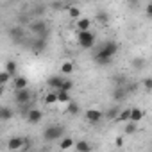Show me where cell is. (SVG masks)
I'll use <instances>...</instances> for the list:
<instances>
[{"label":"cell","mask_w":152,"mask_h":152,"mask_svg":"<svg viewBox=\"0 0 152 152\" xmlns=\"http://www.w3.org/2000/svg\"><path fill=\"white\" fill-rule=\"evenodd\" d=\"M73 148L77 150V152H90L93 147L88 143V141H84V140H81V141H75V145H73Z\"/></svg>","instance_id":"cell-17"},{"label":"cell","mask_w":152,"mask_h":152,"mask_svg":"<svg viewBox=\"0 0 152 152\" xmlns=\"http://www.w3.org/2000/svg\"><path fill=\"white\" fill-rule=\"evenodd\" d=\"M31 31H32L36 36L48 38V25H47L45 20H36L34 23H31Z\"/></svg>","instance_id":"cell-7"},{"label":"cell","mask_w":152,"mask_h":152,"mask_svg":"<svg viewBox=\"0 0 152 152\" xmlns=\"http://www.w3.org/2000/svg\"><path fill=\"white\" fill-rule=\"evenodd\" d=\"M57 102H59V99H57V90H54V91H50V93L45 95V104H47V106H52V104H57Z\"/></svg>","instance_id":"cell-21"},{"label":"cell","mask_w":152,"mask_h":152,"mask_svg":"<svg viewBox=\"0 0 152 152\" xmlns=\"http://www.w3.org/2000/svg\"><path fill=\"white\" fill-rule=\"evenodd\" d=\"M125 81H127V79L124 77V75H115V77H113V83H115V86H124V84H127Z\"/></svg>","instance_id":"cell-33"},{"label":"cell","mask_w":152,"mask_h":152,"mask_svg":"<svg viewBox=\"0 0 152 152\" xmlns=\"http://www.w3.org/2000/svg\"><path fill=\"white\" fill-rule=\"evenodd\" d=\"M77 41H79V45L83 48L90 50V48L95 47V34L91 31H79L77 32Z\"/></svg>","instance_id":"cell-3"},{"label":"cell","mask_w":152,"mask_h":152,"mask_svg":"<svg viewBox=\"0 0 152 152\" xmlns=\"http://www.w3.org/2000/svg\"><path fill=\"white\" fill-rule=\"evenodd\" d=\"M13 109L11 107H7V106H4L2 109H0V122H7V120H11L13 118Z\"/></svg>","instance_id":"cell-18"},{"label":"cell","mask_w":152,"mask_h":152,"mask_svg":"<svg viewBox=\"0 0 152 152\" xmlns=\"http://www.w3.org/2000/svg\"><path fill=\"white\" fill-rule=\"evenodd\" d=\"M61 90H64V91H72V90H73V81H72V79H64Z\"/></svg>","instance_id":"cell-31"},{"label":"cell","mask_w":152,"mask_h":152,"mask_svg":"<svg viewBox=\"0 0 152 152\" xmlns=\"http://www.w3.org/2000/svg\"><path fill=\"white\" fill-rule=\"evenodd\" d=\"M73 70H75V66H73V63H72V61H66V63H63V64H61V72H63L64 75H70Z\"/></svg>","instance_id":"cell-27"},{"label":"cell","mask_w":152,"mask_h":152,"mask_svg":"<svg viewBox=\"0 0 152 152\" xmlns=\"http://www.w3.org/2000/svg\"><path fill=\"white\" fill-rule=\"evenodd\" d=\"M57 99H59L61 104H68V102L72 100L70 91H64V90H57Z\"/></svg>","instance_id":"cell-23"},{"label":"cell","mask_w":152,"mask_h":152,"mask_svg":"<svg viewBox=\"0 0 152 152\" xmlns=\"http://www.w3.org/2000/svg\"><path fill=\"white\" fill-rule=\"evenodd\" d=\"M32 100V91L29 88H23V90H15V102L22 107L29 106V102Z\"/></svg>","instance_id":"cell-4"},{"label":"cell","mask_w":152,"mask_h":152,"mask_svg":"<svg viewBox=\"0 0 152 152\" xmlns=\"http://www.w3.org/2000/svg\"><path fill=\"white\" fill-rule=\"evenodd\" d=\"M136 131H138V124L136 122H131V120L125 122V125H124V132L125 134H134Z\"/></svg>","instance_id":"cell-25"},{"label":"cell","mask_w":152,"mask_h":152,"mask_svg":"<svg viewBox=\"0 0 152 152\" xmlns=\"http://www.w3.org/2000/svg\"><path fill=\"white\" fill-rule=\"evenodd\" d=\"M79 111H81V107H79V104H77V102L70 100V102L66 104V113H68V115L75 116V115H79Z\"/></svg>","instance_id":"cell-19"},{"label":"cell","mask_w":152,"mask_h":152,"mask_svg":"<svg viewBox=\"0 0 152 152\" xmlns=\"http://www.w3.org/2000/svg\"><path fill=\"white\" fill-rule=\"evenodd\" d=\"M9 36H11V39H13L15 43H22L23 38H25V32H23V29H22L20 25H16V27H13V29L9 31Z\"/></svg>","instance_id":"cell-11"},{"label":"cell","mask_w":152,"mask_h":152,"mask_svg":"<svg viewBox=\"0 0 152 152\" xmlns=\"http://www.w3.org/2000/svg\"><path fill=\"white\" fill-rule=\"evenodd\" d=\"M84 118H86V122H88V124L95 125V124H99V122L104 118V113H102L100 109H97V107H90V109H86Z\"/></svg>","instance_id":"cell-6"},{"label":"cell","mask_w":152,"mask_h":152,"mask_svg":"<svg viewBox=\"0 0 152 152\" xmlns=\"http://www.w3.org/2000/svg\"><path fill=\"white\" fill-rule=\"evenodd\" d=\"M29 148H32V143H31V140H29V138H25V145H23V148H22V150H29Z\"/></svg>","instance_id":"cell-38"},{"label":"cell","mask_w":152,"mask_h":152,"mask_svg":"<svg viewBox=\"0 0 152 152\" xmlns=\"http://www.w3.org/2000/svg\"><path fill=\"white\" fill-rule=\"evenodd\" d=\"M11 77H13V75L4 68V70H2V73H0V84H4V86H6V84L9 83V79H11Z\"/></svg>","instance_id":"cell-30"},{"label":"cell","mask_w":152,"mask_h":152,"mask_svg":"<svg viewBox=\"0 0 152 152\" xmlns=\"http://www.w3.org/2000/svg\"><path fill=\"white\" fill-rule=\"evenodd\" d=\"M45 11H47L45 6H36V9L32 11V15H34V16H41V15H45Z\"/></svg>","instance_id":"cell-34"},{"label":"cell","mask_w":152,"mask_h":152,"mask_svg":"<svg viewBox=\"0 0 152 152\" xmlns=\"http://www.w3.org/2000/svg\"><path fill=\"white\" fill-rule=\"evenodd\" d=\"M127 6H129L131 9H136V7L140 6V0H127Z\"/></svg>","instance_id":"cell-35"},{"label":"cell","mask_w":152,"mask_h":152,"mask_svg":"<svg viewBox=\"0 0 152 152\" xmlns=\"http://www.w3.org/2000/svg\"><path fill=\"white\" fill-rule=\"evenodd\" d=\"M145 64H147L145 57H134V59L131 61V66H132L134 70H143V68H145Z\"/></svg>","instance_id":"cell-22"},{"label":"cell","mask_w":152,"mask_h":152,"mask_svg":"<svg viewBox=\"0 0 152 152\" xmlns=\"http://www.w3.org/2000/svg\"><path fill=\"white\" fill-rule=\"evenodd\" d=\"M13 88H15V90L29 88V81L23 77V75H16V77H13Z\"/></svg>","instance_id":"cell-12"},{"label":"cell","mask_w":152,"mask_h":152,"mask_svg":"<svg viewBox=\"0 0 152 152\" xmlns=\"http://www.w3.org/2000/svg\"><path fill=\"white\" fill-rule=\"evenodd\" d=\"M129 120H131V107H125L120 111V115L115 122H129Z\"/></svg>","instance_id":"cell-24"},{"label":"cell","mask_w":152,"mask_h":152,"mask_svg":"<svg viewBox=\"0 0 152 152\" xmlns=\"http://www.w3.org/2000/svg\"><path fill=\"white\" fill-rule=\"evenodd\" d=\"M141 84H143V90L145 91H152V77H145L141 81Z\"/></svg>","instance_id":"cell-32"},{"label":"cell","mask_w":152,"mask_h":152,"mask_svg":"<svg viewBox=\"0 0 152 152\" xmlns=\"http://www.w3.org/2000/svg\"><path fill=\"white\" fill-rule=\"evenodd\" d=\"M75 25H77V31H90V27H91V20L81 16V18H77Z\"/></svg>","instance_id":"cell-15"},{"label":"cell","mask_w":152,"mask_h":152,"mask_svg":"<svg viewBox=\"0 0 152 152\" xmlns=\"http://www.w3.org/2000/svg\"><path fill=\"white\" fill-rule=\"evenodd\" d=\"M115 145L120 148V147H124V136H118L116 140H115Z\"/></svg>","instance_id":"cell-37"},{"label":"cell","mask_w":152,"mask_h":152,"mask_svg":"<svg viewBox=\"0 0 152 152\" xmlns=\"http://www.w3.org/2000/svg\"><path fill=\"white\" fill-rule=\"evenodd\" d=\"M116 52H118V43H116V41H113V39L102 41L100 47H99V50L95 52L93 59H95L97 64L107 66V64H111V61H113V57L116 56Z\"/></svg>","instance_id":"cell-1"},{"label":"cell","mask_w":152,"mask_h":152,"mask_svg":"<svg viewBox=\"0 0 152 152\" xmlns=\"http://www.w3.org/2000/svg\"><path fill=\"white\" fill-rule=\"evenodd\" d=\"M23 145H25V138H23V136H15V138H9V141H7V150H9V152L22 150Z\"/></svg>","instance_id":"cell-8"},{"label":"cell","mask_w":152,"mask_h":152,"mask_svg":"<svg viewBox=\"0 0 152 152\" xmlns=\"http://www.w3.org/2000/svg\"><path fill=\"white\" fill-rule=\"evenodd\" d=\"M16 68H18V64H16V61H13V59H9L7 63H6V70L13 75V77H16Z\"/></svg>","instance_id":"cell-26"},{"label":"cell","mask_w":152,"mask_h":152,"mask_svg":"<svg viewBox=\"0 0 152 152\" xmlns=\"http://www.w3.org/2000/svg\"><path fill=\"white\" fill-rule=\"evenodd\" d=\"M120 111H122V109L115 106V107H111V109L106 113V118H109V120H116V118H118V115H120Z\"/></svg>","instance_id":"cell-29"},{"label":"cell","mask_w":152,"mask_h":152,"mask_svg":"<svg viewBox=\"0 0 152 152\" xmlns=\"http://www.w3.org/2000/svg\"><path fill=\"white\" fill-rule=\"evenodd\" d=\"M95 18H97V22H99L100 25H107V23H109V15H107L104 9L97 11V16H95Z\"/></svg>","instance_id":"cell-20"},{"label":"cell","mask_w":152,"mask_h":152,"mask_svg":"<svg viewBox=\"0 0 152 152\" xmlns=\"http://www.w3.org/2000/svg\"><path fill=\"white\" fill-rule=\"evenodd\" d=\"M127 95H129V91H127L125 84H124V86H115V90H113V93H111V99H113L115 102H122V100H125Z\"/></svg>","instance_id":"cell-10"},{"label":"cell","mask_w":152,"mask_h":152,"mask_svg":"<svg viewBox=\"0 0 152 152\" xmlns=\"http://www.w3.org/2000/svg\"><path fill=\"white\" fill-rule=\"evenodd\" d=\"M43 120V111L41 109H29V113H27V124H31V125H36V124H39Z\"/></svg>","instance_id":"cell-9"},{"label":"cell","mask_w":152,"mask_h":152,"mask_svg":"<svg viewBox=\"0 0 152 152\" xmlns=\"http://www.w3.org/2000/svg\"><path fill=\"white\" fill-rule=\"evenodd\" d=\"M143 116H145V111L141 109V107H131V122H141L143 120Z\"/></svg>","instance_id":"cell-14"},{"label":"cell","mask_w":152,"mask_h":152,"mask_svg":"<svg viewBox=\"0 0 152 152\" xmlns=\"http://www.w3.org/2000/svg\"><path fill=\"white\" fill-rule=\"evenodd\" d=\"M73 145H75V140H73V138H64V136H63L57 147H59L61 150H68V148H73Z\"/></svg>","instance_id":"cell-16"},{"label":"cell","mask_w":152,"mask_h":152,"mask_svg":"<svg viewBox=\"0 0 152 152\" xmlns=\"http://www.w3.org/2000/svg\"><path fill=\"white\" fill-rule=\"evenodd\" d=\"M63 77H59V75H52V77H48L47 79V84L50 86V88H54V90H61V86H63Z\"/></svg>","instance_id":"cell-13"},{"label":"cell","mask_w":152,"mask_h":152,"mask_svg":"<svg viewBox=\"0 0 152 152\" xmlns=\"http://www.w3.org/2000/svg\"><path fill=\"white\" fill-rule=\"evenodd\" d=\"M125 88H127V91H129V93H134V91H136V88H138V86H136V84H134V83H131V84H129V83H127V84H125Z\"/></svg>","instance_id":"cell-36"},{"label":"cell","mask_w":152,"mask_h":152,"mask_svg":"<svg viewBox=\"0 0 152 152\" xmlns=\"http://www.w3.org/2000/svg\"><path fill=\"white\" fill-rule=\"evenodd\" d=\"M47 45H48V38H43V36H36L32 41H31V50L34 54H41L47 50Z\"/></svg>","instance_id":"cell-5"},{"label":"cell","mask_w":152,"mask_h":152,"mask_svg":"<svg viewBox=\"0 0 152 152\" xmlns=\"http://www.w3.org/2000/svg\"><path fill=\"white\" fill-rule=\"evenodd\" d=\"M64 136V127L63 125H48L43 131V140L45 141H56Z\"/></svg>","instance_id":"cell-2"},{"label":"cell","mask_w":152,"mask_h":152,"mask_svg":"<svg viewBox=\"0 0 152 152\" xmlns=\"http://www.w3.org/2000/svg\"><path fill=\"white\" fill-rule=\"evenodd\" d=\"M68 15H70L72 20H77V18H81V9L75 7V6H70L68 7Z\"/></svg>","instance_id":"cell-28"},{"label":"cell","mask_w":152,"mask_h":152,"mask_svg":"<svg viewBox=\"0 0 152 152\" xmlns=\"http://www.w3.org/2000/svg\"><path fill=\"white\" fill-rule=\"evenodd\" d=\"M145 13H147V16H150V18H152V2L145 7Z\"/></svg>","instance_id":"cell-39"}]
</instances>
